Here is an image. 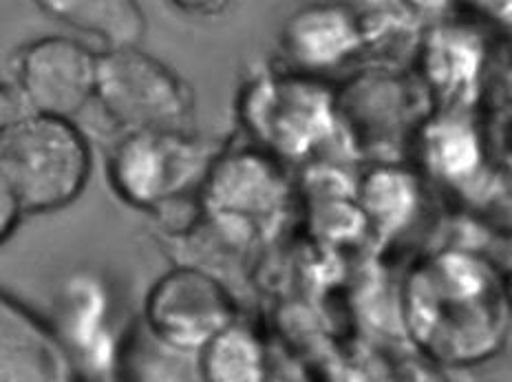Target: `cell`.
I'll list each match as a JSON object with an SVG mask.
<instances>
[{
    "label": "cell",
    "mask_w": 512,
    "mask_h": 382,
    "mask_svg": "<svg viewBox=\"0 0 512 382\" xmlns=\"http://www.w3.org/2000/svg\"><path fill=\"white\" fill-rule=\"evenodd\" d=\"M93 157L73 120L27 113L0 131V175L23 212L71 206L89 184Z\"/></svg>",
    "instance_id": "cell-1"
},
{
    "label": "cell",
    "mask_w": 512,
    "mask_h": 382,
    "mask_svg": "<svg viewBox=\"0 0 512 382\" xmlns=\"http://www.w3.org/2000/svg\"><path fill=\"white\" fill-rule=\"evenodd\" d=\"M95 100L126 133L186 131L192 113L186 84L140 47L100 53Z\"/></svg>",
    "instance_id": "cell-2"
},
{
    "label": "cell",
    "mask_w": 512,
    "mask_h": 382,
    "mask_svg": "<svg viewBox=\"0 0 512 382\" xmlns=\"http://www.w3.org/2000/svg\"><path fill=\"white\" fill-rule=\"evenodd\" d=\"M204 171V153L188 131H133L115 146L109 177L115 193L137 208L177 199Z\"/></svg>",
    "instance_id": "cell-3"
},
{
    "label": "cell",
    "mask_w": 512,
    "mask_h": 382,
    "mask_svg": "<svg viewBox=\"0 0 512 382\" xmlns=\"http://www.w3.org/2000/svg\"><path fill=\"white\" fill-rule=\"evenodd\" d=\"M100 53L67 36L29 42L14 60L16 89L31 113L71 120L95 98Z\"/></svg>",
    "instance_id": "cell-4"
},
{
    "label": "cell",
    "mask_w": 512,
    "mask_h": 382,
    "mask_svg": "<svg viewBox=\"0 0 512 382\" xmlns=\"http://www.w3.org/2000/svg\"><path fill=\"white\" fill-rule=\"evenodd\" d=\"M234 301L223 283L195 268L166 272L146 299V321L166 343L204 349L234 325Z\"/></svg>",
    "instance_id": "cell-5"
},
{
    "label": "cell",
    "mask_w": 512,
    "mask_h": 382,
    "mask_svg": "<svg viewBox=\"0 0 512 382\" xmlns=\"http://www.w3.org/2000/svg\"><path fill=\"white\" fill-rule=\"evenodd\" d=\"M0 382H80L67 341L45 316L0 288Z\"/></svg>",
    "instance_id": "cell-6"
},
{
    "label": "cell",
    "mask_w": 512,
    "mask_h": 382,
    "mask_svg": "<svg viewBox=\"0 0 512 382\" xmlns=\"http://www.w3.org/2000/svg\"><path fill=\"white\" fill-rule=\"evenodd\" d=\"M325 95L301 82L268 87L250 100V120L265 140L287 153H303L325 122Z\"/></svg>",
    "instance_id": "cell-7"
},
{
    "label": "cell",
    "mask_w": 512,
    "mask_h": 382,
    "mask_svg": "<svg viewBox=\"0 0 512 382\" xmlns=\"http://www.w3.org/2000/svg\"><path fill=\"white\" fill-rule=\"evenodd\" d=\"M283 42L290 56L305 67L323 69L343 60L356 47L351 18L336 7H307L285 25Z\"/></svg>",
    "instance_id": "cell-8"
},
{
    "label": "cell",
    "mask_w": 512,
    "mask_h": 382,
    "mask_svg": "<svg viewBox=\"0 0 512 382\" xmlns=\"http://www.w3.org/2000/svg\"><path fill=\"white\" fill-rule=\"evenodd\" d=\"M45 12L60 23L84 34L95 36L106 45V51L131 49L146 34V18L142 7L131 0H67V3H40Z\"/></svg>",
    "instance_id": "cell-9"
},
{
    "label": "cell",
    "mask_w": 512,
    "mask_h": 382,
    "mask_svg": "<svg viewBox=\"0 0 512 382\" xmlns=\"http://www.w3.org/2000/svg\"><path fill=\"white\" fill-rule=\"evenodd\" d=\"M212 182V204L228 217L248 221L250 215L268 212L281 199V179L270 166L254 157L232 159Z\"/></svg>",
    "instance_id": "cell-10"
},
{
    "label": "cell",
    "mask_w": 512,
    "mask_h": 382,
    "mask_svg": "<svg viewBox=\"0 0 512 382\" xmlns=\"http://www.w3.org/2000/svg\"><path fill=\"white\" fill-rule=\"evenodd\" d=\"M208 382H263L265 354L256 336L241 325H230L201 349Z\"/></svg>",
    "instance_id": "cell-11"
},
{
    "label": "cell",
    "mask_w": 512,
    "mask_h": 382,
    "mask_svg": "<svg viewBox=\"0 0 512 382\" xmlns=\"http://www.w3.org/2000/svg\"><path fill=\"white\" fill-rule=\"evenodd\" d=\"M23 215L25 212L20 208L12 188L5 182V177L0 175V246L14 235Z\"/></svg>",
    "instance_id": "cell-12"
}]
</instances>
